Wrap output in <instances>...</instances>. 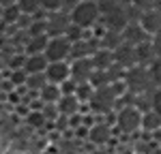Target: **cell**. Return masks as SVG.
<instances>
[{
	"mask_svg": "<svg viewBox=\"0 0 161 154\" xmlns=\"http://www.w3.org/2000/svg\"><path fill=\"white\" fill-rule=\"evenodd\" d=\"M47 84V77L45 73H30L28 79H26V88L30 92H41V88Z\"/></svg>",
	"mask_w": 161,
	"mask_h": 154,
	"instance_id": "cell-22",
	"label": "cell"
},
{
	"mask_svg": "<svg viewBox=\"0 0 161 154\" xmlns=\"http://www.w3.org/2000/svg\"><path fill=\"white\" fill-rule=\"evenodd\" d=\"M75 135L84 139V137H88V135H90V128H88V126H84V124H80V126L75 128Z\"/></svg>",
	"mask_w": 161,
	"mask_h": 154,
	"instance_id": "cell-39",
	"label": "cell"
},
{
	"mask_svg": "<svg viewBox=\"0 0 161 154\" xmlns=\"http://www.w3.org/2000/svg\"><path fill=\"white\" fill-rule=\"evenodd\" d=\"M92 92H95L92 84H90V81H84V84H77V88H75V96L80 99V103H88V101H90V96H92Z\"/></svg>",
	"mask_w": 161,
	"mask_h": 154,
	"instance_id": "cell-26",
	"label": "cell"
},
{
	"mask_svg": "<svg viewBox=\"0 0 161 154\" xmlns=\"http://www.w3.org/2000/svg\"><path fill=\"white\" fill-rule=\"evenodd\" d=\"M131 4H136L137 9L146 11V9H153V7H161V0H131Z\"/></svg>",
	"mask_w": 161,
	"mask_h": 154,
	"instance_id": "cell-34",
	"label": "cell"
},
{
	"mask_svg": "<svg viewBox=\"0 0 161 154\" xmlns=\"http://www.w3.org/2000/svg\"><path fill=\"white\" fill-rule=\"evenodd\" d=\"M26 79H28V73H26L24 69H15L11 73V79H9V81L17 88V86H26Z\"/></svg>",
	"mask_w": 161,
	"mask_h": 154,
	"instance_id": "cell-30",
	"label": "cell"
},
{
	"mask_svg": "<svg viewBox=\"0 0 161 154\" xmlns=\"http://www.w3.org/2000/svg\"><path fill=\"white\" fill-rule=\"evenodd\" d=\"M75 88H77V84H75L71 77L64 79V81L60 84V92H62V94H75Z\"/></svg>",
	"mask_w": 161,
	"mask_h": 154,
	"instance_id": "cell-36",
	"label": "cell"
},
{
	"mask_svg": "<svg viewBox=\"0 0 161 154\" xmlns=\"http://www.w3.org/2000/svg\"><path fill=\"white\" fill-rule=\"evenodd\" d=\"M11 4H17V0H0V7H11Z\"/></svg>",
	"mask_w": 161,
	"mask_h": 154,
	"instance_id": "cell-41",
	"label": "cell"
},
{
	"mask_svg": "<svg viewBox=\"0 0 161 154\" xmlns=\"http://www.w3.org/2000/svg\"><path fill=\"white\" fill-rule=\"evenodd\" d=\"M92 2H97V0H92Z\"/></svg>",
	"mask_w": 161,
	"mask_h": 154,
	"instance_id": "cell-43",
	"label": "cell"
},
{
	"mask_svg": "<svg viewBox=\"0 0 161 154\" xmlns=\"http://www.w3.org/2000/svg\"><path fill=\"white\" fill-rule=\"evenodd\" d=\"M112 137V128L108 124H92L90 126V135H88V139L95 141V143H105V141H110Z\"/></svg>",
	"mask_w": 161,
	"mask_h": 154,
	"instance_id": "cell-20",
	"label": "cell"
},
{
	"mask_svg": "<svg viewBox=\"0 0 161 154\" xmlns=\"http://www.w3.org/2000/svg\"><path fill=\"white\" fill-rule=\"evenodd\" d=\"M99 38H95L92 34H86L84 38L71 43V58L69 60H77V58H90L95 51L99 49Z\"/></svg>",
	"mask_w": 161,
	"mask_h": 154,
	"instance_id": "cell-8",
	"label": "cell"
},
{
	"mask_svg": "<svg viewBox=\"0 0 161 154\" xmlns=\"http://www.w3.org/2000/svg\"><path fill=\"white\" fill-rule=\"evenodd\" d=\"M95 73V64L90 58H77V60H71V79L75 84H84V81H90V77Z\"/></svg>",
	"mask_w": 161,
	"mask_h": 154,
	"instance_id": "cell-9",
	"label": "cell"
},
{
	"mask_svg": "<svg viewBox=\"0 0 161 154\" xmlns=\"http://www.w3.org/2000/svg\"><path fill=\"white\" fill-rule=\"evenodd\" d=\"M114 62L120 64L123 69H131L137 64V56H136V45H129V43H120L116 49H114Z\"/></svg>",
	"mask_w": 161,
	"mask_h": 154,
	"instance_id": "cell-12",
	"label": "cell"
},
{
	"mask_svg": "<svg viewBox=\"0 0 161 154\" xmlns=\"http://www.w3.org/2000/svg\"><path fill=\"white\" fill-rule=\"evenodd\" d=\"M17 7L26 15H35L41 9V0H17Z\"/></svg>",
	"mask_w": 161,
	"mask_h": 154,
	"instance_id": "cell-27",
	"label": "cell"
},
{
	"mask_svg": "<svg viewBox=\"0 0 161 154\" xmlns=\"http://www.w3.org/2000/svg\"><path fill=\"white\" fill-rule=\"evenodd\" d=\"M123 43V32H118V30H105L99 38V45L101 47H105V49H116L118 45Z\"/></svg>",
	"mask_w": 161,
	"mask_h": 154,
	"instance_id": "cell-19",
	"label": "cell"
},
{
	"mask_svg": "<svg viewBox=\"0 0 161 154\" xmlns=\"http://www.w3.org/2000/svg\"><path fill=\"white\" fill-rule=\"evenodd\" d=\"M82 0H62V7H60V11H64V13H71L80 4Z\"/></svg>",
	"mask_w": 161,
	"mask_h": 154,
	"instance_id": "cell-38",
	"label": "cell"
},
{
	"mask_svg": "<svg viewBox=\"0 0 161 154\" xmlns=\"http://www.w3.org/2000/svg\"><path fill=\"white\" fill-rule=\"evenodd\" d=\"M120 2L118 0H97V7H99L101 15H105V13H110L114 7H118Z\"/></svg>",
	"mask_w": 161,
	"mask_h": 154,
	"instance_id": "cell-33",
	"label": "cell"
},
{
	"mask_svg": "<svg viewBox=\"0 0 161 154\" xmlns=\"http://www.w3.org/2000/svg\"><path fill=\"white\" fill-rule=\"evenodd\" d=\"M26 120H28V124L30 126H37V128H41L47 120H45V116H43V111H30V114L26 116Z\"/></svg>",
	"mask_w": 161,
	"mask_h": 154,
	"instance_id": "cell-29",
	"label": "cell"
},
{
	"mask_svg": "<svg viewBox=\"0 0 161 154\" xmlns=\"http://www.w3.org/2000/svg\"><path fill=\"white\" fill-rule=\"evenodd\" d=\"M150 43H153L155 56H157V58H161V30L157 32V34H153V37H150Z\"/></svg>",
	"mask_w": 161,
	"mask_h": 154,
	"instance_id": "cell-37",
	"label": "cell"
},
{
	"mask_svg": "<svg viewBox=\"0 0 161 154\" xmlns=\"http://www.w3.org/2000/svg\"><path fill=\"white\" fill-rule=\"evenodd\" d=\"M45 77L50 84H58L60 86L64 79L71 77V62L69 60H62V62H50L45 69Z\"/></svg>",
	"mask_w": 161,
	"mask_h": 154,
	"instance_id": "cell-10",
	"label": "cell"
},
{
	"mask_svg": "<svg viewBox=\"0 0 161 154\" xmlns=\"http://www.w3.org/2000/svg\"><path fill=\"white\" fill-rule=\"evenodd\" d=\"M19 7L17 4H11V7H2V24L4 26H15L17 24V19H19Z\"/></svg>",
	"mask_w": 161,
	"mask_h": 154,
	"instance_id": "cell-24",
	"label": "cell"
},
{
	"mask_svg": "<svg viewBox=\"0 0 161 154\" xmlns=\"http://www.w3.org/2000/svg\"><path fill=\"white\" fill-rule=\"evenodd\" d=\"M123 41L129 45H140L144 41H150V34L140 26V22H129L123 28Z\"/></svg>",
	"mask_w": 161,
	"mask_h": 154,
	"instance_id": "cell-13",
	"label": "cell"
},
{
	"mask_svg": "<svg viewBox=\"0 0 161 154\" xmlns=\"http://www.w3.org/2000/svg\"><path fill=\"white\" fill-rule=\"evenodd\" d=\"M140 26L148 32L150 37L157 34L161 30V7H153V9H146L140 15Z\"/></svg>",
	"mask_w": 161,
	"mask_h": 154,
	"instance_id": "cell-11",
	"label": "cell"
},
{
	"mask_svg": "<svg viewBox=\"0 0 161 154\" xmlns=\"http://www.w3.org/2000/svg\"><path fill=\"white\" fill-rule=\"evenodd\" d=\"M0 24H2V7H0Z\"/></svg>",
	"mask_w": 161,
	"mask_h": 154,
	"instance_id": "cell-42",
	"label": "cell"
},
{
	"mask_svg": "<svg viewBox=\"0 0 161 154\" xmlns=\"http://www.w3.org/2000/svg\"><path fill=\"white\" fill-rule=\"evenodd\" d=\"M39 96H41V101H43V103H58V99L62 96L60 86H58V84H50V81H47V84L41 88Z\"/></svg>",
	"mask_w": 161,
	"mask_h": 154,
	"instance_id": "cell-21",
	"label": "cell"
},
{
	"mask_svg": "<svg viewBox=\"0 0 161 154\" xmlns=\"http://www.w3.org/2000/svg\"><path fill=\"white\" fill-rule=\"evenodd\" d=\"M69 15H71V22H73L75 26H80V28H84V30H90V28L101 19L99 7H97V2H92V0H82Z\"/></svg>",
	"mask_w": 161,
	"mask_h": 154,
	"instance_id": "cell-2",
	"label": "cell"
},
{
	"mask_svg": "<svg viewBox=\"0 0 161 154\" xmlns=\"http://www.w3.org/2000/svg\"><path fill=\"white\" fill-rule=\"evenodd\" d=\"M136 56H137V64H144V66H148V64L157 58L150 41H144V43L136 45Z\"/></svg>",
	"mask_w": 161,
	"mask_h": 154,
	"instance_id": "cell-18",
	"label": "cell"
},
{
	"mask_svg": "<svg viewBox=\"0 0 161 154\" xmlns=\"http://www.w3.org/2000/svg\"><path fill=\"white\" fill-rule=\"evenodd\" d=\"M150 105H153V111H157V114L161 116V88H155V90H153Z\"/></svg>",
	"mask_w": 161,
	"mask_h": 154,
	"instance_id": "cell-35",
	"label": "cell"
},
{
	"mask_svg": "<svg viewBox=\"0 0 161 154\" xmlns=\"http://www.w3.org/2000/svg\"><path fill=\"white\" fill-rule=\"evenodd\" d=\"M45 58L50 62H62L71 58V41L67 37H50L47 47H45Z\"/></svg>",
	"mask_w": 161,
	"mask_h": 154,
	"instance_id": "cell-4",
	"label": "cell"
},
{
	"mask_svg": "<svg viewBox=\"0 0 161 154\" xmlns=\"http://www.w3.org/2000/svg\"><path fill=\"white\" fill-rule=\"evenodd\" d=\"M90 60H92L97 71H108L112 64H114V51L105 49V47H99V49L90 56Z\"/></svg>",
	"mask_w": 161,
	"mask_h": 154,
	"instance_id": "cell-16",
	"label": "cell"
},
{
	"mask_svg": "<svg viewBox=\"0 0 161 154\" xmlns=\"http://www.w3.org/2000/svg\"><path fill=\"white\" fill-rule=\"evenodd\" d=\"M58 111H60V116H73V114H80V99L75 96V94H62L60 99H58Z\"/></svg>",
	"mask_w": 161,
	"mask_h": 154,
	"instance_id": "cell-14",
	"label": "cell"
},
{
	"mask_svg": "<svg viewBox=\"0 0 161 154\" xmlns=\"http://www.w3.org/2000/svg\"><path fill=\"white\" fill-rule=\"evenodd\" d=\"M47 41H50L47 34L28 37V41H26V45H24V54H26V56H30V54H43L45 47H47Z\"/></svg>",
	"mask_w": 161,
	"mask_h": 154,
	"instance_id": "cell-17",
	"label": "cell"
},
{
	"mask_svg": "<svg viewBox=\"0 0 161 154\" xmlns=\"http://www.w3.org/2000/svg\"><path fill=\"white\" fill-rule=\"evenodd\" d=\"M82 118H84V116H80V114L69 116V124H71V126H80V124H82Z\"/></svg>",
	"mask_w": 161,
	"mask_h": 154,
	"instance_id": "cell-40",
	"label": "cell"
},
{
	"mask_svg": "<svg viewBox=\"0 0 161 154\" xmlns=\"http://www.w3.org/2000/svg\"><path fill=\"white\" fill-rule=\"evenodd\" d=\"M60 7H62V0H41V9L47 13L60 11Z\"/></svg>",
	"mask_w": 161,
	"mask_h": 154,
	"instance_id": "cell-32",
	"label": "cell"
},
{
	"mask_svg": "<svg viewBox=\"0 0 161 154\" xmlns=\"http://www.w3.org/2000/svg\"><path fill=\"white\" fill-rule=\"evenodd\" d=\"M50 60L45 58V54H30L26 56V64H24V71L30 75V73H45Z\"/></svg>",
	"mask_w": 161,
	"mask_h": 154,
	"instance_id": "cell-15",
	"label": "cell"
},
{
	"mask_svg": "<svg viewBox=\"0 0 161 154\" xmlns=\"http://www.w3.org/2000/svg\"><path fill=\"white\" fill-rule=\"evenodd\" d=\"M148 73H150V81L155 88H161V58H155L148 64Z\"/></svg>",
	"mask_w": 161,
	"mask_h": 154,
	"instance_id": "cell-25",
	"label": "cell"
},
{
	"mask_svg": "<svg viewBox=\"0 0 161 154\" xmlns=\"http://www.w3.org/2000/svg\"><path fill=\"white\" fill-rule=\"evenodd\" d=\"M101 22H103V26H105L108 30H118V32H123V28L129 24V9H127L125 4H118V7H114L110 13L101 15Z\"/></svg>",
	"mask_w": 161,
	"mask_h": 154,
	"instance_id": "cell-7",
	"label": "cell"
},
{
	"mask_svg": "<svg viewBox=\"0 0 161 154\" xmlns=\"http://www.w3.org/2000/svg\"><path fill=\"white\" fill-rule=\"evenodd\" d=\"M47 37H64L69 26H71V15L64 11H54L47 13Z\"/></svg>",
	"mask_w": 161,
	"mask_h": 154,
	"instance_id": "cell-6",
	"label": "cell"
},
{
	"mask_svg": "<svg viewBox=\"0 0 161 154\" xmlns=\"http://www.w3.org/2000/svg\"><path fill=\"white\" fill-rule=\"evenodd\" d=\"M116 126L123 133H133L136 128L142 126V111L136 105H125L123 109L116 114Z\"/></svg>",
	"mask_w": 161,
	"mask_h": 154,
	"instance_id": "cell-5",
	"label": "cell"
},
{
	"mask_svg": "<svg viewBox=\"0 0 161 154\" xmlns=\"http://www.w3.org/2000/svg\"><path fill=\"white\" fill-rule=\"evenodd\" d=\"M142 126L146 128V131H157L161 126V116L157 111H153V109L144 111L142 114Z\"/></svg>",
	"mask_w": 161,
	"mask_h": 154,
	"instance_id": "cell-23",
	"label": "cell"
},
{
	"mask_svg": "<svg viewBox=\"0 0 161 154\" xmlns=\"http://www.w3.org/2000/svg\"><path fill=\"white\" fill-rule=\"evenodd\" d=\"M26 64V54L24 51H19V54H13L11 60H9V66H11V71H15V69H24Z\"/></svg>",
	"mask_w": 161,
	"mask_h": 154,
	"instance_id": "cell-31",
	"label": "cell"
},
{
	"mask_svg": "<svg viewBox=\"0 0 161 154\" xmlns=\"http://www.w3.org/2000/svg\"><path fill=\"white\" fill-rule=\"evenodd\" d=\"M118 99H120V96H118L116 88L110 84V86H103V88H95L88 105H90V109H92L95 114H110L112 109L116 107Z\"/></svg>",
	"mask_w": 161,
	"mask_h": 154,
	"instance_id": "cell-3",
	"label": "cell"
},
{
	"mask_svg": "<svg viewBox=\"0 0 161 154\" xmlns=\"http://www.w3.org/2000/svg\"><path fill=\"white\" fill-rule=\"evenodd\" d=\"M125 84H127V90L133 92V94H142V92L155 90L153 81H150L148 66H144V64H136V66L127 69L125 71Z\"/></svg>",
	"mask_w": 161,
	"mask_h": 154,
	"instance_id": "cell-1",
	"label": "cell"
},
{
	"mask_svg": "<svg viewBox=\"0 0 161 154\" xmlns=\"http://www.w3.org/2000/svg\"><path fill=\"white\" fill-rule=\"evenodd\" d=\"M86 34H88V30H84V28H80V26H75L73 22H71V26H69V30H67V34H64V37L69 38L71 43H75V41L84 38Z\"/></svg>",
	"mask_w": 161,
	"mask_h": 154,
	"instance_id": "cell-28",
	"label": "cell"
}]
</instances>
